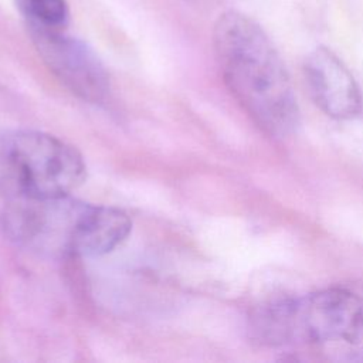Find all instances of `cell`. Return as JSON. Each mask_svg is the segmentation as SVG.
<instances>
[{
  "label": "cell",
  "mask_w": 363,
  "mask_h": 363,
  "mask_svg": "<svg viewBox=\"0 0 363 363\" xmlns=\"http://www.w3.org/2000/svg\"><path fill=\"white\" fill-rule=\"evenodd\" d=\"M30 37L48 69L77 96L99 102L109 92V75L99 57L84 41L61 28L28 24Z\"/></svg>",
  "instance_id": "cell-5"
},
{
  "label": "cell",
  "mask_w": 363,
  "mask_h": 363,
  "mask_svg": "<svg viewBox=\"0 0 363 363\" xmlns=\"http://www.w3.org/2000/svg\"><path fill=\"white\" fill-rule=\"evenodd\" d=\"M10 240L45 255L98 257L116 248L132 221L116 207L89 204L68 196L13 197L1 216Z\"/></svg>",
  "instance_id": "cell-2"
},
{
  "label": "cell",
  "mask_w": 363,
  "mask_h": 363,
  "mask_svg": "<svg viewBox=\"0 0 363 363\" xmlns=\"http://www.w3.org/2000/svg\"><path fill=\"white\" fill-rule=\"evenodd\" d=\"M216 58L225 85L268 136L284 139L299 126V106L286 67L262 27L228 10L213 28Z\"/></svg>",
  "instance_id": "cell-1"
},
{
  "label": "cell",
  "mask_w": 363,
  "mask_h": 363,
  "mask_svg": "<svg viewBox=\"0 0 363 363\" xmlns=\"http://www.w3.org/2000/svg\"><path fill=\"white\" fill-rule=\"evenodd\" d=\"M313 345L329 359L363 362V298L328 288L289 299V343Z\"/></svg>",
  "instance_id": "cell-4"
},
{
  "label": "cell",
  "mask_w": 363,
  "mask_h": 363,
  "mask_svg": "<svg viewBox=\"0 0 363 363\" xmlns=\"http://www.w3.org/2000/svg\"><path fill=\"white\" fill-rule=\"evenodd\" d=\"M302 69L308 94L325 115L333 119H352L362 112L360 88L333 51L316 47L306 55Z\"/></svg>",
  "instance_id": "cell-6"
},
{
  "label": "cell",
  "mask_w": 363,
  "mask_h": 363,
  "mask_svg": "<svg viewBox=\"0 0 363 363\" xmlns=\"http://www.w3.org/2000/svg\"><path fill=\"white\" fill-rule=\"evenodd\" d=\"M86 176L79 152L43 132H17L0 143V183L13 197L68 196Z\"/></svg>",
  "instance_id": "cell-3"
},
{
  "label": "cell",
  "mask_w": 363,
  "mask_h": 363,
  "mask_svg": "<svg viewBox=\"0 0 363 363\" xmlns=\"http://www.w3.org/2000/svg\"><path fill=\"white\" fill-rule=\"evenodd\" d=\"M16 4L28 24L62 28L69 17L65 0H16Z\"/></svg>",
  "instance_id": "cell-7"
}]
</instances>
